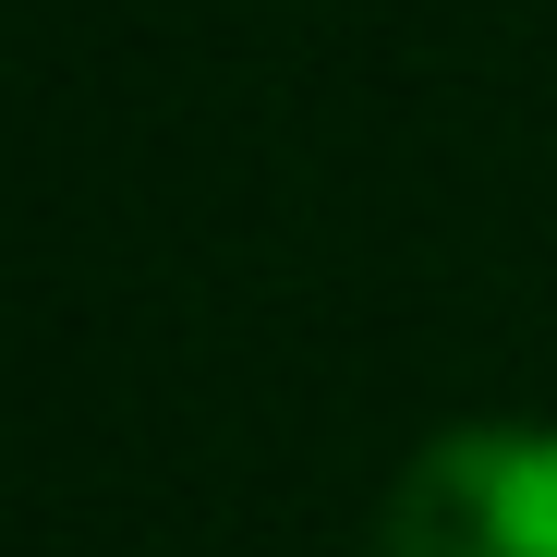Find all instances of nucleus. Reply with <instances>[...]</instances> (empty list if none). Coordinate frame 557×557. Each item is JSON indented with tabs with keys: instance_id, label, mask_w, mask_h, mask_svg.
Instances as JSON below:
<instances>
[{
	"instance_id": "nucleus-1",
	"label": "nucleus",
	"mask_w": 557,
	"mask_h": 557,
	"mask_svg": "<svg viewBox=\"0 0 557 557\" xmlns=\"http://www.w3.org/2000/svg\"><path fill=\"white\" fill-rule=\"evenodd\" d=\"M376 557H557V424H448L388 485Z\"/></svg>"
}]
</instances>
